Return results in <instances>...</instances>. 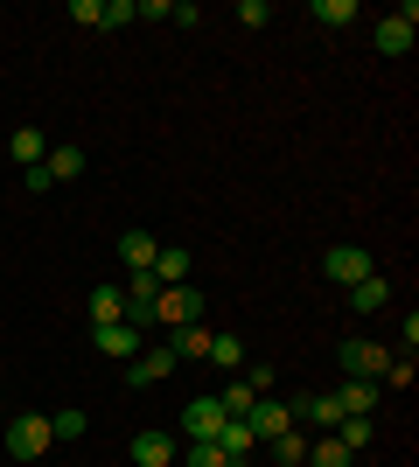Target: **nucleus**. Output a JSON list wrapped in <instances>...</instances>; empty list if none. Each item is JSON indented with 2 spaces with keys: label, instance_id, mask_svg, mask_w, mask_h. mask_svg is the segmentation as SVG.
I'll return each instance as SVG.
<instances>
[{
  "label": "nucleus",
  "instance_id": "1",
  "mask_svg": "<svg viewBox=\"0 0 419 467\" xmlns=\"http://www.w3.org/2000/svg\"><path fill=\"white\" fill-rule=\"evenodd\" d=\"M49 447H57L49 411H15V426H7V453H15V461H42Z\"/></svg>",
  "mask_w": 419,
  "mask_h": 467
},
{
  "label": "nucleus",
  "instance_id": "2",
  "mask_svg": "<svg viewBox=\"0 0 419 467\" xmlns=\"http://www.w3.org/2000/svg\"><path fill=\"white\" fill-rule=\"evenodd\" d=\"M154 321H161V328H189V321H203V293L196 286H161L154 293Z\"/></svg>",
  "mask_w": 419,
  "mask_h": 467
},
{
  "label": "nucleus",
  "instance_id": "3",
  "mask_svg": "<svg viewBox=\"0 0 419 467\" xmlns=\"http://www.w3.org/2000/svg\"><path fill=\"white\" fill-rule=\"evenodd\" d=\"M413 36H419V7L405 0V7H392V15L378 21V36H371V42H378V57H405Z\"/></svg>",
  "mask_w": 419,
  "mask_h": 467
},
{
  "label": "nucleus",
  "instance_id": "4",
  "mask_svg": "<svg viewBox=\"0 0 419 467\" xmlns=\"http://www.w3.org/2000/svg\"><path fill=\"white\" fill-rule=\"evenodd\" d=\"M321 273H329V279H336L342 293H350L357 279H371V273H378V265H371V252H363V244H329V258H321Z\"/></svg>",
  "mask_w": 419,
  "mask_h": 467
},
{
  "label": "nucleus",
  "instance_id": "5",
  "mask_svg": "<svg viewBox=\"0 0 419 467\" xmlns=\"http://www.w3.org/2000/svg\"><path fill=\"white\" fill-rule=\"evenodd\" d=\"M342 370H350V377H371V384H378V377L392 370V349H384V342H363V335H357V342H342Z\"/></svg>",
  "mask_w": 419,
  "mask_h": 467
},
{
  "label": "nucleus",
  "instance_id": "6",
  "mask_svg": "<svg viewBox=\"0 0 419 467\" xmlns=\"http://www.w3.org/2000/svg\"><path fill=\"white\" fill-rule=\"evenodd\" d=\"M378 390L384 384H371V377H342V390H329V398H336L342 419H371V411H378Z\"/></svg>",
  "mask_w": 419,
  "mask_h": 467
},
{
  "label": "nucleus",
  "instance_id": "7",
  "mask_svg": "<svg viewBox=\"0 0 419 467\" xmlns=\"http://www.w3.org/2000/svg\"><path fill=\"white\" fill-rule=\"evenodd\" d=\"M245 426L259 432V447H266V440H279V432L294 426V411H287V398H259V405L245 411Z\"/></svg>",
  "mask_w": 419,
  "mask_h": 467
},
{
  "label": "nucleus",
  "instance_id": "8",
  "mask_svg": "<svg viewBox=\"0 0 419 467\" xmlns=\"http://www.w3.org/2000/svg\"><path fill=\"white\" fill-rule=\"evenodd\" d=\"M224 432V405L217 398H196V405L182 411V440H217Z\"/></svg>",
  "mask_w": 419,
  "mask_h": 467
},
{
  "label": "nucleus",
  "instance_id": "9",
  "mask_svg": "<svg viewBox=\"0 0 419 467\" xmlns=\"http://www.w3.org/2000/svg\"><path fill=\"white\" fill-rule=\"evenodd\" d=\"M168 370H175V356H168V349H140L133 363H126V384H133V390H154Z\"/></svg>",
  "mask_w": 419,
  "mask_h": 467
},
{
  "label": "nucleus",
  "instance_id": "10",
  "mask_svg": "<svg viewBox=\"0 0 419 467\" xmlns=\"http://www.w3.org/2000/svg\"><path fill=\"white\" fill-rule=\"evenodd\" d=\"M91 342H99L105 356H126V363H133V356L147 349V342H140V328H133V321H105V328H91Z\"/></svg>",
  "mask_w": 419,
  "mask_h": 467
},
{
  "label": "nucleus",
  "instance_id": "11",
  "mask_svg": "<svg viewBox=\"0 0 419 467\" xmlns=\"http://www.w3.org/2000/svg\"><path fill=\"white\" fill-rule=\"evenodd\" d=\"M175 453H182L175 432H140V440H133V467H168Z\"/></svg>",
  "mask_w": 419,
  "mask_h": 467
},
{
  "label": "nucleus",
  "instance_id": "12",
  "mask_svg": "<svg viewBox=\"0 0 419 467\" xmlns=\"http://www.w3.org/2000/svg\"><path fill=\"white\" fill-rule=\"evenodd\" d=\"M287 411H294V426H329V432H336V419H342V411H336V398H321V390L294 398Z\"/></svg>",
  "mask_w": 419,
  "mask_h": 467
},
{
  "label": "nucleus",
  "instance_id": "13",
  "mask_svg": "<svg viewBox=\"0 0 419 467\" xmlns=\"http://www.w3.org/2000/svg\"><path fill=\"white\" fill-rule=\"evenodd\" d=\"M36 168L49 175V189H57V182H78V175H84V147H49Z\"/></svg>",
  "mask_w": 419,
  "mask_h": 467
},
{
  "label": "nucleus",
  "instance_id": "14",
  "mask_svg": "<svg viewBox=\"0 0 419 467\" xmlns=\"http://www.w3.org/2000/svg\"><path fill=\"white\" fill-rule=\"evenodd\" d=\"M147 273H154V286H189V252H182V244H161Z\"/></svg>",
  "mask_w": 419,
  "mask_h": 467
},
{
  "label": "nucleus",
  "instance_id": "15",
  "mask_svg": "<svg viewBox=\"0 0 419 467\" xmlns=\"http://www.w3.org/2000/svg\"><path fill=\"white\" fill-rule=\"evenodd\" d=\"M210 342H217V335L203 328V321H189V328H175V342H168V356H175V363H203V356H210Z\"/></svg>",
  "mask_w": 419,
  "mask_h": 467
},
{
  "label": "nucleus",
  "instance_id": "16",
  "mask_svg": "<svg viewBox=\"0 0 419 467\" xmlns=\"http://www.w3.org/2000/svg\"><path fill=\"white\" fill-rule=\"evenodd\" d=\"M84 314H91V328H105V321H126V293H120V286H91Z\"/></svg>",
  "mask_w": 419,
  "mask_h": 467
},
{
  "label": "nucleus",
  "instance_id": "17",
  "mask_svg": "<svg viewBox=\"0 0 419 467\" xmlns=\"http://www.w3.org/2000/svg\"><path fill=\"white\" fill-rule=\"evenodd\" d=\"M217 447H224V461H231V467H238V461H245V453H252V447H259V432H252V426H245V419H224V432H217Z\"/></svg>",
  "mask_w": 419,
  "mask_h": 467
},
{
  "label": "nucleus",
  "instance_id": "18",
  "mask_svg": "<svg viewBox=\"0 0 419 467\" xmlns=\"http://www.w3.org/2000/svg\"><path fill=\"white\" fill-rule=\"evenodd\" d=\"M154 252H161V237H147V231H126V237H120L126 273H147V265H154Z\"/></svg>",
  "mask_w": 419,
  "mask_h": 467
},
{
  "label": "nucleus",
  "instance_id": "19",
  "mask_svg": "<svg viewBox=\"0 0 419 467\" xmlns=\"http://www.w3.org/2000/svg\"><path fill=\"white\" fill-rule=\"evenodd\" d=\"M266 447H273L279 467H308V432H300V426H287L279 440H266Z\"/></svg>",
  "mask_w": 419,
  "mask_h": 467
},
{
  "label": "nucleus",
  "instance_id": "20",
  "mask_svg": "<svg viewBox=\"0 0 419 467\" xmlns=\"http://www.w3.org/2000/svg\"><path fill=\"white\" fill-rule=\"evenodd\" d=\"M384 300H392V286H384V273H371V279H357V286H350V307H357V314H378Z\"/></svg>",
  "mask_w": 419,
  "mask_h": 467
},
{
  "label": "nucleus",
  "instance_id": "21",
  "mask_svg": "<svg viewBox=\"0 0 419 467\" xmlns=\"http://www.w3.org/2000/svg\"><path fill=\"white\" fill-rule=\"evenodd\" d=\"M203 363H217V370H231V377H238V370H245V342H238V335H217Z\"/></svg>",
  "mask_w": 419,
  "mask_h": 467
},
{
  "label": "nucleus",
  "instance_id": "22",
  "mask_svg": "<svg viewBox=\"0 0 419 467\" xmlns=\"http://www.w3.org/2000/svg\"><path fill=\"white\" fill-rule=\"evenodd\" d=\"M308 15H315L321 28H350V21H357V0H315Z\"/></svg>",
  "mask_w": 419,
  "mask_h": 467
},
{
  "label": "nucleus",
  "instance_id": "23",
  "mask_svg": "<svg viewBox=\"0 0 419 467\" xmlns=\"http://www.w3.org/2000/svg\"><path fill=\"white\" fill-rule=\"evenodd\" d=\"M336 440H342L350 453H363L371 440H378V426H371V419H336Z\"/></svg>",
  "mask_w": 419,
  "mask_h": 467
},
{
  "label": "nucleus",
  "instance_id": "24",
  "mask_svg": "<svg viewBox=\"0 0 419 467\" xmlns=\"http://www.w3.org/2000/svg\"><path fill=\"white\" fill-rule=\"evenodd\" d=\"M42 154H49V133H36V126H21V133H15V161H21V168H36Z\"/></svg>",
  "mask_w": 419,
  "mask_h": 467
},
{
  "label": "nucleus",
  "instance_id": "25",
  "mask_svg": "<svg viewBox=\"0 0 419 467\" xmlns=\"http://www.w3.org/2000/svg\"><path fill=\"white\" fill-rule=\"evenodd\" d=\"M308 467H350V447L329 432V440H315V447H308Z\"/></svg>",
  "mask_w": 419,
  "mask_h": 467
},
{
  "label": "nucleus",
  "instance_id": "26",
  "mask_svg": "<svg viewBox=\"0 0 419 467\" xmlns=\"http://www.w3.org/2000/svg\"><path fill=\"white\" fill-rule=\"evenodd\" d=\"M182 467H231V461H224L217 440H189V447H182Z\"/></svg>",
  "mask_w": 419,
  "mask_h": 467
},
{
  "label": "nucleus",
  "instance_id": "27",
  "mask_svg": "<svg viewBox=\"0 0 419 467\" xmlns=\"http://www.w3.org/2000/svg\"><path fill=\"white\" fill-rule=\"evenodd\" d=\"M84 426H91L84 411H49V432H57V440H84Z\"/></svg>",
  "mask_w": 419,
  "mask_h": 467
},
{
  "label": "nucleus",
  "instance_id": "28",
  "mask_svg": "<svg viewBox=\"0 0 419 467\" xmlns=\"http://www.w3.org/2000/svg\"><path fill=\"white\" fill-rule=\"evenodd\" d=\"M70 21L78 28H105V0H70Z\"/></svg>",
  "mask_w": 419,
  "mask_h": 467
},
{
  "label": "nucleus",
  "instance_id": "29",
  "mask_svg": "<svg viewBox=\"0 0 419 467\" xmlns=\"http://www.w3.org/2000/svg\"><path fill=\"white\" fill-rule=\"evenodd\" d=\"M238 21L245 28H266V21H273V0H238Z\"/></svg>",
  "mask_w": 419,
  "mask_h": 467
},
{
  "label": "nucleus",
  "instance_id": "30",
  "mask_svg": "<svg viewBox=\"0 0 419 467\" xmlns=\"http://www.w3.org/2000/svg\"><path fill=\"white\" fill-rule=\"evenodd\" d=\"M126 21H140V0H105V28H126Z\"/></svg>",
  "mask_w": 419,
  "mask_h": 467
}]
</instances>
